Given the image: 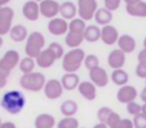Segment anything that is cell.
<instances>
[{
    "label": "cell",
    "mask_w": 146,
    "mask_h": 128,
    "mask_svg": "<svg viewBox=\"0 0 146 128\" xmlns=\"http://www.w3.org/2000/svg\"><path fill=\"white\" fill-rule=\"evenodd\" d=\"M0 106L12 115L19 114L26 106V97L19 91H8L0 100Z\"/></svg>",
    "instance_id": "6da1fadb"
},
{
    "label": "cell",
    "mask_w": 146,
    "mask_h": 128,
    "mask_svg": "<svg viewBox=\"0 0 146 128\" xmlns=\"http://www.w3.org/2000/svg\"><path fill=\"white\" fill-rule=\"evenodd\" d=\"M86 56V52L82 48L69 50L67 53H65L64 58H62V69L65 70L66 74H76L80 66L84 64Z\"/></svg>",
    "instance_id": "7a4b0ae2"
},
{
    "label": "cell",
    "mask_w": 146,
    "mask_h": 128,
    "mask_svg": "<svg viewBox=\"0 0 146 128\" xmlns=\"http://www.w3.org/2000/svg\"><path fill=\"white\" fill-rule=\"evenodd\" d=\"M44 45H45V38L40 31H34V32L29 34V38L26 39V45H25L26 56L36 60L39 54L45 49Z\"/></svg>",
    "instance_id": "3957f363"
},
{
    "label": "cell",
    "mask_w": 146,
    "mask_h": 128,
    "mask_svg": "<svg viewBox=\"0 0 146 128\" xmlns=\"http://www.w3.org/2000/svg\"><path fill=\"white\" fill-rule=\"evenodd\" d=\"M45 83H47L45 76L38 71L22 75L19 79V86L26 91H30V92H39L41 89H44Z\"/></svg>",
    "instance_id": "277c9868"
},
{
    "label": "cell",
    "mask_w": 146,
    "mask_h": 128,
    "mask_svg": "<svg viewBox=\"0 0 146 128\" xmlns=\"http://www.w3.org/2000/svg\"><path fill=\"white\" fill-rule=\"evenodd\" d=\"M98 5L96 0H78V16L83 21H91L94 18Z\"/></svg>",
    "instance_id": "5b68a950"
},
{
    "label": "cell",
    "mask_w": 146,
    "mask_h": 128,
    "mask_svg": "<svg viewBox=\"0 0 146 128\" xmlns=\"http://www.w3.org/2000/svg\"><path fill=\"white\" fill-rule=\"evenodd\" d=\"M14 18V11L11 7H4L0 11V36L9 34L12 30V22Z\"/></svg>",
    "instance_id": "8992f818"
},
{
    "label": "cell",
    "mask_w": 146,
    "mask_h": 128,
    "mask_svg": "<svg viewBox=\"0 0 146 128\" xmlns=\"http://www.w3.org/2000/svg\"><path fill=\"white\" fill-rule=\"evenodd\" d=\"M44 95L48 100H57L62 96L64 93V87L61 84V80H57V79H49L47 80L44 86Z\"/></svg>",
    "instance_id": "52a82bcc"
},
{
    "label": "cell",
    "mask_w": 146,
    "mask_h": 128,
    "mask_svg": "<svg viewBox=\"0 0 146 128\" xmlns=\"http://www.w3.org/2000/svg\"><path fill=\"white\" fill-rule=\"evenodd\" d=\"M125 11L132 17H146V1L143 0H125Z\"/></svg>",
    "instance_id": "ba28073f"
},
{
    "label": "cell",
    "mask_w": 146,
    "mask_h": 128,
    "mask_svg": "<svg viewBox=\"0 0 146 128\" xmlns=\"http://www.w3.org/2000/svg\"><path fill=\"white\" fill-rule=\"evenodd\" d=\"M39 7H40V14L45 18H49V21L56 18L60 13V3L54 0H43L39 3Z\"/></svg>",
    "instance_id": "9c48e42d"
},
{
    "label": "cell",
    "mask_w": 146,
    "mask_h": 128,
    "mask_svg": "<svg viewBox=\"0 0 146 128\" xmlns=\"http://www.w3.org/2000/svg\"><path fill=\"white\" fill-rule=\"evenodd\" d=\"M138 96V92L136 87L131 86V84H127V86H123L119 88L118 93H116V98L120 103H129L133 102L136 100V97Z\"/></svg>",
    "instance_id": "30bf717a"
},
{
    "label": "cell",
    "mask_w": 146,
    "mask_h": 128,
    "mask_svg": "<svg viewBox=\"0 0 146 128\" xmlns=\"http://www.w3.org/2000/svg\"><path fill=\"white\" fill-rule=\"evenodd\" d=\"M21 61V57H19V53L14 49H9L4 53V56L0 58V66H3L5 70L12 71L17 65H19Z\"/></svg>",
    "instance_id": "8fae6325"
},
{
    "label": "cell",
    "mask_w": 146,
    "mask_h": 128,
    "mask_svg": "<svg viewBox=\"0 0 146 128\" xmlns=\"http://www.w3.org/2000/svg\"><path fill=\"white\" fill-rule=\"evenodd\" d=\"M89 79H91V82L96 87H98V88H104V87L108 86V83H109L108 71H106L104 67L98 66V67H96V69H93V70L89 71Z\"/></svg>",
    "instance_id": "7c38bea8"
},
{
    "label": "cell",
    "mask_w": 146,
    "mask_h": 128,
    "mask_svg": "<svg viewBox=\"0 0 146 128\" xmlns=\"http://www.w3.org/2000/svg\"><path fill=\"white\" fill-rule=\"evenodd\" d=\"M48 31L54 36H60L64 34L69 32V23L66 20L61 18V17H56L53 20L49 21L48 23Z\"/></svg>",
    "instance_id": "4fadbf2b"
},
{
    "label": "cell",
    "mask_w": 146,
    "mask_h": 128,
    "mask_svg": "<svg viewBox=\"0 0 146 128\" xmlns=\"http://www.w3.org/2000/svg\"><path fill=\"white\" fill-rule=\"evenodd\" d=\"M119 36L120 35H119L118 29L113 25L104 26V27L101 29V40L104 42V44H106V45L116 44Z\"/></svg>",
    "instance_id": "5bb4252c"
},
{
    "label": "cell",
    "mask_w": 146,
    "mask_h": 128,
    "mask_svg": "<svg viewBox=\"0 0 146 128\" xmlns=\"http://www.w3.org/2000/svg\"><path fill=\"white\" fill-rule=\"evenodd\" d=\"M108 64H109V66L114 70L123 69L124 64H125V53H123L120 49H118V48L113 49L109 53Z\"/></svg>",
    "instance_id": "9a60e30c"
},
{
    "label": "cell",
    "mask_w": 146,
    "mask_h": 128,
    "mask_svg": "<svg viewBox=\"0 0 146 128\" xmlns=\"http://www.w3.org/2000/svg\"><path fill=\"white\" fill-rule=\"evenodd\" d=\"M22 14L29 21H38L40 16V7L36 1H26L22 7Z\"/></svg>",
    "instance_id": "2e32d148"
},
{
    "label": "cell",
    "mask_w": 146,
    "mask_h": 128,
    "mask_svg": "<svg viewBox=\"0 0 146 128\" xmlns=\"http://www.w3.org/2000/svg\"><path fill=\"white\" fill-rule=\"evenodd\" d=\"M118 49H120L123 53H132L136 49V40L132 35H128V34H123V35L119 36L118 39Z\"/></svg>",
    "instance_id": "e0dca14e"
},
{
    "label": "cell",
    "mask_w": 146,
    "mask_h": 128,
    "mask_svg": "<svg viewBox=\"0 0 146 128\" xmlns=\"http://www.w3.org/2000/svg\"><path fill=\"white\" fill-rule=\"evenodd\" d=\"M78 91H79V93L83 97L88 101H93L97 96V87L91 80L80 82L79 87H78Z\"/></svg>",
    "instance_id": "ac0fdd59"
},
{
    "label": "cell",
    "mask_w": 146,
    "mask_h": 128,
    "mask_svg": "<svg viewBox=\"0 0 146 128\" xmlns=\"http://www.w3.org/2000/svg\"><path fill=\"white\" fill-rule=\"evenodd\" d=\"M60 14L61 18L72 21L74 18H76L75 16L78 14V7L75 5L74 1H62L60 4Z\"/></svg>",
    "instance_id": "d6986e66"
},
{
    "label": "cell",
    "mask_w": 146,
    "mask_h": 128,
    "mask_svg": "<svg viewBox=\"0 0 146 128\" xmlns=\"http://www.w3.org/2000/svg\"><path fill=\"white\" fill-rule=\"evenodd\" d=\"M57 58H56V56L52 53V50L49 48H45L38 56V58H36V65L39 67H41V69H48V67H50L54 64Z\"/></svg>",
    "instance_id": "ffe728a7"
},
{
    "label": "cell",
    "mask_w": 146,
    "mask_h": 128,
    "mask_svg": "<svg viewBox=\"0 0 146 128\" xmlns=\"http://www.w3.org/2000/svg\"><path fill=\"white\" fill-rule=\"evenodd\" d=\"M56 119L52 114L41 113L35 118V128H54Z\"/></svg>",
    "instance_id": "44dd1931"
},
{
    "label": "cell",
    "mask_w": 146,
    "mask_h": 128,
    "mask_svg": "<svg viewBox=\"0 0 146 128\" xmlns=\"http://www.w3.org/2000/svg\"><path fill=\"white\" fill-rule=\"evenodd\" d=\"M11 39L16 43H21L29 38V31L23 25H14L9 32Z\"/></svg>",
    "instance_id": "7402d4cb"
},
{
    "label": "cell",
    "mask_w": 146,
    "mask_h": 128,
    "mask_svg": "<svg viewBox=\"0 0 146 128\" xmlns=\"http://www.w3.org/2000/svg\"><path fill=\"white\" fill-rule=\"evenodd\" d=\"M61 84H62L64 89H66V91H74L80 84L79 75L78 74H66L65 72V75L61 79Z\"/></svg>",
    "instance_id": "603a6c76"
},
{
    "label": "cell",
    "mask_w": 146,
    "mask_h": 128,
    "mask_svg": "<svg viewBox=\"0 0 146 128\" xmlns=\"http://www.w3.org/2000/svg\"><path fill=\"white\" fill-rule=\"evenodd\" d=\"M94 21H96V23H98L100 26H102V27H104V26H108V25H110L111 21H113V13L105 8H98L96 14H94Z\"/></svg>",
    "instance_id": "cb8c5ba5"
},
{
    "label": "cell",
    "mask_w": 146,
    "mask_h": 128,
    "mask_svg": "<svg viewBox=\"0 0 146 128\" xmlns=\"http://www.w3.org/2000/svg\"><path fill=\"white\" fill-rule=\"evenodd\" d=\"M61 114L64 115L65 118L69 117H74L78 113V103L75 100H65L64 102L61 103L60 106Z\"/></svg>",
    "instance_id": "d4e9b609"
},
{
    "label": "cell",
    "mask_w": 146,
    "mask_h": 128,
    "mask_svg": "<svg viewBox=\"0 0 146 128\" xmlns=\"http://www.w3.org/2000/svg\"><path fill=\"white\" fill-rule=\"evenodd\" d=\"M84 40L88 43H96L101 39V29L96 25H89L87 26L86 31H84Z\"/></svg>",
    "instance_id": "484cf974"
},
{
    "label": "cell",
    "mask_w": 146,
    "mask_h": 128,
    "mask_svg": "<svg viewBox=\"0 0 146 128\" xmlns=\"http://www.w3.org/2000/svg\"><path fill=\"white\" fill-rule=\"evenodd\" d=\"M84 42V35L83 34H75V32H67L65 36V43L67 47L71 49H76L80 47V44Z\"/></svg>",
    "instance_id": "4316f807"
},
{
    "label": "cell",
    "mask_w": 146,
    "mask_h": 128,
    "mask_svg": "<svg viewBox=\"0 0 146 128\" xmlns=\"http://www.w3.org/2000/svg\"><path fill=\"white\" fill-rule=\"evenodd\" d=\"M111 80H113V83L115 86L123 87L128 84L129 78H128L127 71H124L123 69H119V70H113V72H111Z\"/></svg>",
    "instance_id": "83f0119b"
},
{
    "label": "cell",
    "mask_w": 146,
    "mask_h": 128,
    "mask_svg": "<svg viewBox=\"0 0 146 128\" xmlns=\"http://www.w3.org/2000/svg\"><path fill=\"white\" fill-rule=\"evenodd\" d=\"M35 60L34 58H30V57L26 56L25 58H21V61H19V70L23 72V75H26V74H31V72H34V69H35Z\"/></svg>",
    "instance_id": "f1b7e54d"
},
{
    "label": "cell",
    "mask_w": 146,
    "mask_h": 128,
    "mask_svg": "<svg viewBox=\"0 0 146 128\" xmlns=\"http://www.w3.org/2000/svg\"><path fill=\"white\" fill-rule=\"evenodd\" d=\"M86 29H87L86 21H83L82 18H74L72 21L69 22V32L84 34Z\"/></svg>",
    "instance_id": "f546056e"
},
{
    "label": "cell",
    "mask_w": 146,
    "mask_h": 128,
    "mask_svg": "<svg viewBox=\"0 0 146 128\" xmlns=\"http://www.w3.org/2000/svg\"><path fill=\"white\" fill-rule=\"evenodd\" d=\"M57 128H79V120L75 117L62 118L57 123Z\"/></svg>",
    "instance_id": "4dcf8cb0"
},
{
    "label": "cell",
    "mask_w": 146,
    "mask_h": 128,
    "mask_svg": "<svg viewBox=\"0 0 146 128\" xmlns=\"http://www.w3.org/2000/svg\"><path fill=\"white\" fill-rule=\"evenodd\" d=\"M83 65L91 71V70H93V69H96V67L100 66V60L96 54H87Z\"/></svg>",
    "instance_id": "1f68e13d"
},
{
    "label": "cell",
    "mask_w": 146,
    "mask_h": 128,
    "mask_svg": "<svg viewBox=\"0 0 146 128\" xmlns=\"http://www.w3.org/2000/svg\"><path fill=\"white\" fill-rule=\"evenodd\" d=\"M113 114V110H111L110 107H108V106H102V107L98 109V111H97V118H98V123H104V124H106V122H108L109 117Z\"/></svg>",
    "instance_id": "d6a6232c"
},
{
    "label": "cell",
    "mask_w": 146,
    "mask_h": 128,
    "mask_svg": "<svg viewBox=\"0 0 146 128\" xmlns=\"http://www.w3.org/2000/svg\"><path fill=\"white\" fill-rule=\"evenodd\" d=\"M48 48H49L50 50H52V53L56 56V58L60 60V58H64L65 56V50H64V47L60 44V43H56V42H52L49 45H48Z\"/></svg>",
    "instance_id": "836d02e7"
},
{
    "label": "cell",
    "mask_w": 146,
    "mask_h": 128,
    "mask_svg": "<svg viewBox=\"0 0 146 128\" xmlns=\"http://www.w3.org/2000/svg\"><path fill=\"white\" fill-rule=\"evenodd\" d=\"M141 111H142V105L135 102V101H133V102L127 103V113H128V114L136 117V115L141 114Z\"/></svg>",
    "instance_id": "e575fe53"
},
{
    "label": "cell",
    "mask_w": 146,
    "mask_h": 128,
    "mask_svg": "<svg viewBox=\"0 0 146 128\" xmlns=\"http://www.w3.org/2000/svg\"><path fill=\"white\" fill-rule=\"evenodd\" d=\"M133 125L135 128H146V115H143L142 113L138 115H136L133 118Z\"/></svg>",
    "instance_id": "d590c367"
},
{
    "label": "cell",
    "mask_w": 146,
    "mask_h": 128,
    "mask_svg": "<svg viewBox=\"0 0 146 128\" xmlns=\"http://www.w3.org/2000/svg\"><path fill=\"white\" fill-rule=\"evenodd\" d=\"M9 75H11V71L5 70L3 66H0V89H3L7 86Z\"/></svg>",
    "instance_id": "8d00e7d4"
},
{
    "label": "cell",
    "mask_w": 146,
    "mask_h": 128,
    "mask_svg": "<svg viewBox=\"0 0 146 128\" xmlns=\"http://www.w3.org/2000/svg\"><path fill=\"white\" fill-rule=\"evenodd\" d=\"M120 3H121L120 0H105V1H104V5H105L104 8L110 12H114L120 7Z\"/></svg>",
    "instance_id": "74e56055"
},
{
    "label": "cell",
    "mask_w": 146,
    "mask_h": 128,
    "mask_svg": "<svg viewBox=\"0 0 146 128\" xmlns=\"http://www.w3.org/2000/svg\"><path fill=\"white\" fill-rule=\"evenodd\" d=\"M113 128H135V125H133V122L131 119L120 118V120H119Z\"/></svg>",
    "instance_id": "f35d334b"
},
{
    "label": "cell",
    "mask_w": 146,
    "mask_h": 128,
    "mask_svg": "<svg viewBox=\"0 0 146 128\" xmlns=\"http://www.w3.org/2000/svg\"><path fill=\"white\" fill-rule=\"evenodd\" d=\"M120 120V115L118 114V113H115V111H113V114L109 117V119H108V122H106V125H108L109 128H113L114 125L116 124V123Z\"/></svg>",
    "instance_id": "ab89813d"
},
{
    "label": "cell",
    "mask_w": 146,
    "mask_h": 128,
    "mask_svg": "<svg viewBox=\"0 0 146 128\" xmlns=\"http://www.w3.org/2000/svg\"><path fill=\"white\" fill-rule=\"evenodd\" d=\"M136 75H137L138 78L146 79V66L145 65L137 64V66H136Z\"/></svg>",
    "instance_id": "60d3db41"
},
{
    "label": "cell",
    "mask_w": 146,
    "mask_h": 128,
    "mask_svg": "<svg viewBox=\"0 0 146 128\" xmlns=\"http://www.w3.org/2000/svg\"><path fill=\"white\" fill-rule=\"evenodd\" d=\"M137 60H138V64L146 66V49L145 48H143L142 50H140V53H138V56H137Z\"/></svg>",
    "instance_id": "b9f144b4"
},
{
    "label": "cell",
    "mask_w": 146,
    "mask_h": 128,
    "mask_svg": "<svg viewBox=\"0 0 146 128\" xmlns=\"http://www.w3.org/2000/svg\"><path fill=\"white\" fill-rule=\"evenodd\" d=\"M0 128H16V124L13 122H4Z\"/></svg>",
    "instance_id": "7bdbcfd3"
},
{
    "label": "cell",
    "mask_w": 146,
    "mask_h": 128,
    "mask_svg": "<svg viewBox=\"0 0 146 128\" xmlns=\"http://www.w3.org/2000/svg\"><path fill=\"white\" fill-rule=\"evenodd\" d=\"M140 97H141V100L143 101V103H146V83H145V88L142 89V92H141Z\"/></svg>",
    "instance_id": "ee69618b"
},
{
    "label": "cell",
    "mask_w": 146,
    "mask_h": 128,
    "mask_svg": "<svg viewBox=\"0 0 146 128\" xmlns=\"http://www.w3.org/2000/svg\"><path fill=\"white\" fill-rule=\"evenodd\" d=\"M8 3H9V0H0V11H1V8L7 7V4Z\"/></svg>",
    "instance_id": "f6af8a7d"
},
{
    "label": "cell",
    "mask_w": 146,
    "mask_h": 128,
    "mask_svg": "<svg viewBox=\"0 0 146 128\" xmlns=\"http://www.w3.org/2000/svg\"><path fill=\"white\" fill-rule=\"evenodd\" d=\"M93 128H109L106 124H104V123H97L96 125H94Z\"/></svg>",
    "instance_id": "bcb514c9"
},
{
    "label": "cell",
    "mask_w": 146,
    "mask_h": 128,
    "mask_svg": "<svg viewBox=\"0 0 146 128\" xmlns=\"http://www.w3.org/2000/svg\"><path fill=\"white\" fill-rule=\"evenodd\" d=\"M141 113H142L143 115H146V103H143V105H142V111H141Z\"/></svg>",
    "instance_id": "7dc6e473"
},
{
    "label": "cell",
    "mask_w": 146,
    "mask_h": 128,
    "mask_svg": "<svg viewBox=\"0 0 146 128\" xmlns=\"http://www.w3.org/2000/svg\"><path fill=\"white\" fill-rule=\"evenodd\" d=\"M1 45H3V36H0V48H1Z\"/></svg>",
    "instance_id": "c3c4849f"
},
{
    "label": "cell",
    "mask_w": 146,
    "mask_h": 128,
    "mask_svg": "<svg viewBox=\"0 0 146 128\" xmlns=\"http://www.w3.org/2000/svg\"><path fill=\"white\" fill-rule=\"evenodd\" d=\"M143 48H145V49H146V38H145V39H143Z\"/></svg>",
    "instance_id": "681fc988"
},
{
    "label": "cell",
    "mask_w": 146,
    "mask_h": 128,
    "mask_svg": "<svg viewBox=\"0 0 146 128\" xmlns=\"http://www.w3.org/2000/svg\"><path fill=\"white\" fill-rule=\"evenodd\" d=\"M1 124H3V122H1V119H0V127H1Z\"/></svg>",
    "instance_id": "f907efd6"
}]
</instances>
